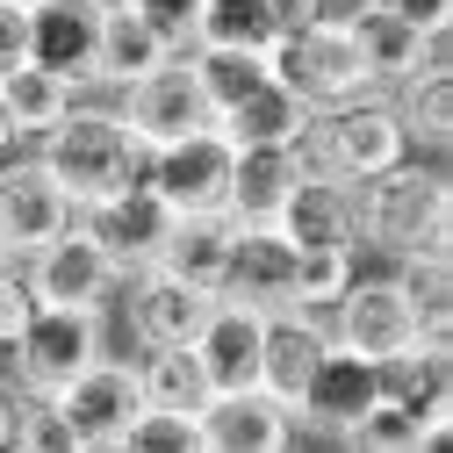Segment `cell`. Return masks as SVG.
I'll return each instance as SVG.
<instances>
[{
	"mask_svg": "<svg viewBox=\"0 0 453 453\" xmlns=\"http://www.w3.org/2000/svg\"><path fill=\"white\" fill-rule=\"evenodd\" d=\"M29 151L50 165V180L73 195V209H87V202H101V195L144 180V158H151L144 137L130 130V116H123L116 94H80L50 130L29 137Z\"/></svg>",
	"mask_w": 453,
	"mask_h": 453,
	"instance_id": "1",
	"label": "cell"
},
{
	"mask_svg": "<svg viewBox=\"0 0 453 453\" xmlns=\"http://www.w3.org/2000/svg\"><path fill=\"white\" fill-rule=\"evenodd\" d=\"M360 202V245L374 252H453V180L446 158H395L374 180L353 188Z\"/></svg>",
	"mask_w": 453,
	"mask_h": 453,
	"instance_id": "2",
	"label": "cell"
},
{
	"mask_svg": "<svg viewBox=\"0 0 453 453\" xmlns=\"http://www.w3.org/2000/svg\"><path fill=\"white\" fill-rule=\"evenodd\" d=\"M303 158L331 180H374L381 165L411 158V137H403V116H395V94H353L338 108H317L310 130H303Z\"/></svg>",
	"mask_w": 453,
	"mask_h": 453,
	"instance_id": "3",
	"label": "cell"
},
{
	"mask_svg": "<svg viewBox=\"0 0 453 453\" xmlns=\"http://www.w3.org/2000/svg\"><path fill=\"white\" fill-rule=\"evenodd\" d=\"M266 65H273V80L288 87V94L310 108V116H317V108L353 101V94H381V87L367 80V65H360L353 22H331V15L280 29V43L266 50Z\"/></svg>",
	"mask_w": 453,
	"mask_h": 453,
	"instance_id": "4",
	"label": "cell"
},
{
	"mask_svg": "<svg viewBox=\"0 0 453 453\" xmlns=\"http://www.w3.org/2000/svg\"><path fill=\"white\" fill-rule=\"evenodd\" d=\"M50 411L65 418L73 446L80 453H123V432L130 418L144 411V388H137V360H116V353H94L58 395H43Z\"/></svg>",
	"mask_w": 453,
	"mask_h": 453,
	"instance_id": "5",
	"label": "cell"
},
{
	"mask_svg": "<svg viewBox=\"0 0 453 453\" xmlns=\"http://www.w3.org/2000/svg\"><path fill=\"white\" fill-rule=\"evenodd\" d=\"M101 324H108V310H43L36 303V317L22 324V338L0 353L15 367V388L22 395H58L94 353H108Z\"/></svg>",
	"mask_w": 453,
	"mask_h": 453,
	"instance_id": "6",
	"label": "cell"
},
{
	"mask_svg": "<svg viewBox=\"0 0 453 453\" xmlns=\"http://www.w3.org/2000/svg\"><path fill=\"white\" fill-rule=\"evenodd\" d=\"M22 273H29V288H36L43 310H108L116 288H123L116 252H108L80 216L65 223L58 238H43V245L22 259Z\"/></svg>",
	"mask_w": 453,
	"mask_h": 453,
	"instance_id": "7",
	"label": "cell"
},
{
	"mask_svg": "<svg viewBox=\"0 0 453 453\" xmlns=\"http://www.w3.org/2000/svg\"><path fill=\"white\" fill-rule=\"evenodd\" d=\"M324 331H331V346H346L360 360H388V353H403V346L425 338L418 303L403 296V280H395V273H353L346 296L324 310Z\"/></svg>",
	"mask_w": 453,
	"mask_h": 453,
	"instance_id": "8",
	"label": "cell"
},
{
	"mask_svg": "<svg viewBox=\"0 0 453 453\" xmlns=\"http://www.w3.org/2000/svg\"><path fill=\"white\" fill-rule=\"evenodd\" d=\"M231 158H238V144L209 123V130H195V137L158 144V151L144 158V180L173 202L180 216H223V209H231Z\"/></svg>",
	"mask_w": 453,
	"mask_h": 453,
	"instance_id": "9",
	"label": "cell"
},
{
	"mask_svg": "<svg viewBox=\"0 0 453 453\" xmlns=\"http://www.w3.org/2000/svg\"><path fill=\"white\" fill-rule=\"evenodd\" d=\"M116 101H123L130 130L144 137V151L173 144V137H195V130L216 123V108H209V94H202V80H195V58H188V50H173L165 65H151L144 80H130Z\"/></svg>",
	"mask_w": 453,
	"mask_h": 453,
	"instance_id": "10",
	"label": "cell"
},
{
	"mask_svg": "<svg viewBox=\"0 0 453 453\" xmlns=\"http://www.w3.org/2000/svg\"><path fill=\"white\" fill-rule=\"evenodd\" d=\"M73 223V195L50 180V165L36 151L0 158V259H29L43 238H58Z\"/></svg>",
	"mask_w": 453,
	"mask_h": 453,
	"instance_id": "11",
	"label": "cell"
},
{
	"mask_svg": "<svg viewBox=\"0 0 453 453\" xmlns=\"http://www.w3.org/2000/svg\"><path fill=\"white\" fill-rule=\"evenodd\" d=\"M209 303H216L209 288H188V280L165 273V266H130L108 310L130 324L137 346H195V331H202Z\"/></svg>",
	"mask_w": 453,
	"mask_h": 453,
	"instance_id": "12",
	"label": "cell"
},
{
	"mask_svg": "<svg viewBox=\"0 0 453 453\" xmlns=\"http://www.w3.org/2000/svg\"><path fill=\"white\" fill-rule=\"evenodd\" d=\"M87 231L116 252V266L130 273V266H151L158 252H165V238H173V223H180V209L165 202L151 180H130V188H116V195H101V202H87V209H73Z\"/></svg>",
	"mask_w": 453,
	"mask_h": 453,
	"instance_id": "13",
	"label": "cell"
},
{
	"mask_svg": "<svg viewBox=\"0 0 453 453\" xmlns=\"http://www.w3.org/2000/svg\"><path fill=\"white\" fill-rule=\"evenodd\" d=\"M374 395H381L374 360H360L346 346H324V360L310 367V381L296 395V439H338V446H346L353 418L374 403Z\"/></svg>",
	"mask_w": 453,
	"mask_h": 453,
	"instance_id": "14",
	"label": "cell"
},
{
	"mask_svg": "<svg viewBox=\"0 0 453 453\" xmlns=\"http://www.w3.org/2000/svg\"><path fill=\"white\" fill-rule=\"evenodd\" d=\"M273 231L296 252H360V202H353L346 180H331V173L310 165L288 188V202L273 209Z\"/></svg>",
	"mask_w": 453,
	"mask_h": 453,
	"instance_id": "15",
	"label": "cell"
},
{
	"mask_svg": "<svg viewBox=\"0 0 453 453\" xmlns=\"http://www.w3.org/2000/svg\"><path fill=\"white\" fill-rule=\"evenodd\" d=\"M296 411L266 388H216L202 403V453H288Z\"/></svg>",
	"mask_w": 453,
	"mask_h": 453,
	"instance_id": "16",
	"label": "cell"
},
{
	"mask_svg": "<svg viewBox=\"0 0 453 453\" xmlns=\"http://www.w3.org/2000/svg\"><path fill=\"white\" fill-rule=\"evenodd\" d=\"M252 310H296V245L273 231V223H238L231 216V266H223V288Z\"/></svg>",
	"mask_w": 453,
	"mask_h": 453,
	"instance_id": "17",
	"label": "cell"
},
{
	"mask_svg": "<svg viewBox=\"0 0 453 453\" xmlns=\"http://www.w3.org/2000/svg\"><path fill=\"white\" fill-rule=\"evenodd\" d=\"M259 346H266V310L238 303V296H216L202 331H195V353L209 367L216 388H259Z\"/></svg>",
	"mask_w": 453,
	"mask_h": 453,
	"instance_id": "18",
	"label": "cell"
},
{
	"mask_svg": "<svg viewBox=\"0 0 453 453\" xmlns=\"http://www.w3.org/2000/svg\"><path fill=\"white\" fill-rule=\"evenodd\" d=\"M108 0H29V58L65 73L73 87L94 80V36Z\"/></svg>",
	"mask_w": 453,
	"mask_h": 453,
	"instance_id": "19",
	"label": "cell"
},
{
	"mask_svg": "<svg viewBox=\"0 0 453 453\" xmlns=\"http://www.w3.org/2000/svg\"><path fill=\"white\" fill-rule=\"evenodd\" d=\"M173 58V43H165L137 8H123V0H108L101 8V36H94V80L80 94H123L130 80H144L151 65Z\"/></svg>",
	"mask_w": 453,
	"mask_h": 453,
	"instance_id": "20",
	"label": "cell"
},
{
	"mask_svg": "<svg viewBox=\"0 0 453 453\" xmlns=\"http://www.w3.org/2000/svg\"><path fill=\"white\" fill-rule=\"evenodd\" d=\"M331 346V331L317 310H266V346H259V388L280 395V403L296 411V395L310 381V367L324 360Z\"/></svg>",
	"mask_w": 453,
	"mask_h": 453,
	"instance_id": "21",
	"label": "cell"
},
{
	"mask_svg": "<svg viewBox=\"0 0 453 453\" xmlns=\"http://www.w3.org/2000/svg\"><path fill=\"white\" fill-rule=\"evenodd\" d=\"M303 173H310L303 144H238V158H231V209H223V216L273 223V209L288 202V188Z\"/></svg>",
	"mask_w": 453,
	"mask_h": 453,
	"instance_id": "22",
	"label": "cell"
},
{
	"mask_svg": "<svg viewBox=\"0 0 453 453\" xmlns=\"http://www.w3.org/2000/svg\"><path fill=\"white\" fill-rule=\"evenodd\" d=\"M151 266H165V273H180L188 288L216 296L223 288V266H231V216H180Z\"/></svg>",
	"mask_w": 453,
	"mask_h": 453,
	"instance_id": "23",
	"label": "cell"
},
{
	"mask_svg": "<svg viewBox=\"0 0 453 453\" xmlns=\"http://www.w3.org/2000/svg\"><path fill=\"white\" fill-rule=\"evenodd\" d=\"M216 130L231 137V144H303L310 108H303L288 87H280V80H266V87H252L238 108H223Z\"/></svg>",
	"mask_w": 453,
	"mask_h": 453,
	"instance_id": "24",
	"label": "cell"
},
{
	"mask_svg": "<svg viewBox=\"0 0 453 453\" xmlns=\"http://www.w3.org/2000/svg\"><path fill=\"white\" fill-rule=\"evenodd\" d=\"M137 388H144V403H165V411H195L216 395L209 367L195 346H137Z\"/></svg>",
	"mask_w": 453,
	"mask_h": 453,
	"instance_id": "25",
	"label": "cell"
},
{
	"mask_svg": "<svg viewBox=\"0 0 453 453\" xmlns=\"http://www.w3.org/2000/svg\"><path fill=\"white\" fill-rule=\"evenodd\" d=\"M395 116L418 158H446L453 151V73H425L395 87Z\"/></svg>",
	"mask_w": 453,
	"mask_h": 453,
	"instance_id": "26",
	"label": "cell"
},
{
	"mask_svg": "<svg viewBox=\"0 0 453 453\" xmlns=\"http://www.w3.org/2000/svg\"><path fill=\"white\" fill-rule=\"evenodd\" d=\"M353 43H360V65L381 94H395L411 73H418V29L411 22H395L388 8H360L353 15Z\"/></svg>",
	"mask_w": 453,
	"mask_h": 453,
	"instance_id": "27",
	"label": "cell"
},
{
	"mask_svg": "<svg viewBox=\"0 0 453 453\" xmlns=\"http://www.w3.org/2000/svg\"><path fill=\"white\" fill-rule=\"evenodd\" d=\"M0 101L15 108V130H22V137H36V130H50V123H58L65 108L80 101V87H73L65 73H50V65L22 58L15 73H0Z\"/></svg>",
	"mask_w": 453,
	"mask_h": 453,
	"instance_id": "28",
	"label": "cell"
},
{
	"mask_svg": "<svg viewBox=\"0 0 453 453\" xmlns=\"http://www.w3.org/2000/svg\"><path fill=\"white\" fill-rule=\"evenodd\" d=\"M195 43H216V50H266L280 43V22L266 0H202V22H195ZM188 43V50H195Z\"/></svg>",
	"mask_w": 453,
	"mask_h": 453,
	"instance_id": "29",
	"label": "cell"
},
{
	"mask_svg": "<svg viewBox=\"0 0 453 453\" xmlns=\"http://www.w3.org/2000/svg\"><path fill=\"white\" fill-rule=\"evenodd\" d=\"M395 280L418 303L425 338H453V252H395Z\"/></svg>",
	"mask_w": 453,
	"mask_h": 453,
	"instance_id": "30",
	"label": "cell"
},
{
	"mask_svg": "<svg viewBox=\"0 0 453 453\" xmlns=\"http://www.w3.org/2000/svg\"><path fill=\"white\" fill-rule=\"evenodd\" d=\"M346 446L353 453H432V439L418 425V403H403V395H374V403L353 418Z\"/></svg>",
	"mask_w": 453,
	"mask_h": 453,
	"instance_id": "31",
	"label": "cell"
},
{
	"mask_svg": "<svg viewBox=\"0 0 453 453\" xmlns=\"http://www.w3.org/2000/svg\"><path fill=\"white\" fill-rule=\"evenodd\" d=\"M188 58H195V80H202V94H209L216 116H223V108H238L252 87L273 80V65L259 58V50H216V43H195Z\"/></svg>",
	"mask_w": 453,
	"mask_h": 453,
	"instance_id": "32",
	"label": "cell"
},
{
	"mask_svg": "<svg viewBox=\"0 0 453 453\" xmlns=\"http://www.w3.org/2000/svg\"><path fill=\"white\" fill-rule=\"evenodd\" d=\"M123 453H202V418L195 411H165V403H144L123 432Z\"/></svg>",
	"mask_w": 453,
	"mask_h": 453,
	"instance_id": "33",
	"label": "cell"
},
{
	"mask_svg": "<svg viewBox=\"0 0 453 453\" xmlns=\"http://www.w3.org/2000/svg\"><path fill=\"white\" fill-rule=\"evenodd\" d=\"M360 273V252H296V310H331L346 296V280Z\"/></svg>",
	"mask_w": 453,
	"mask_h": 453,
	"instance_id": "34",
	"label": "cell"
},
{
	"mask_svg": "<svg viewBox=\"0 0 453 453\" xmlns=\"http://www.w3.org/2000/svg\"><path fill=\"white\" fill-rule=\"evenodd\" d=\"M36 317V288H29V273L22 259H0V353L22 338V324Z\"/></svg>",
	"mask_w": 453,
	"mask_h": 453,
	"instance_id": "35",
	"label": "cell"
},
{
	"mask_svg": "<svg viewBox=\"0 0 453 453\" xmlns=\"http://www.w3.org/2000/svg\"><path fill=\"white\" fill-rule=\"evenodd\" d=\"M123 8H137L173 50H188L195 43V22H202V0H123Z\"/></svg>",
	"mask_w": 453,
	"mask_h": 453,
	"instance_id": "36",
	"label": "cell"
},
{
	"mask_svg": "<svg viewBox=\"0 0 453 453\" xmlns=\"http://www.w3.org/2000/svg\"><path fill=\"white\" fill-rule=\"evenodd\" d=\"M29 58V0H0V73Z\"/></svg>",
	"mask_w": 453,
	"mask_h": 453,
	"instance_id": "37",
	"label": "cell"
},
{
	"mask_svg": "<svg viewBox=\"0 0 453 453\" xmlns=\"http://www.w3.org/2000/svg\"><path fill=\"white\" fill-rule=\"evenodd\" d=\"M374 8H388L395 22H411V29H432V22H453V0H374Z\"/></svg>",
	"mask_w": 453,
	"mask_h": 453,
	"instance_id": "38",
	"label": "cell"
},
{
	"mask_svg": "<svg viewBox=\"0 0 453 453\" xmlns=\"http://www.w3.org/2000/svg\"><path fill=\"white\" fill-rule=\"evenodd\" d=\"M15 411H22V388H0V453H15Z\"/></svg>",
	"mask_w": 453,
	"mask_h": 453,
	"instance_id": "39",
	"label": "cell"
},
{
	"mask_svg": "<svg viewBox=\"0 0 453 453\" xmlns=\"http://www.w3.org/2000/svg\"><path fill=\"white\" fill-rule=\"evenodd\" d=\"M273 8V22L280 29H296V22H317V0H266Z\"/></svg>",
	"mask_w": 453,
	"mask_h": 453,
	"instance_id": "40",
	"label": "cell"
},
{
	"mask_svg": "<svg viewBox=\"0 0 453 453\" xmlns=\"http://www.w3.org/2000/svg\"><path fill=\"white\" fill-rule=\"evenodd\" d=\"M22 144H29V137L15 130V108H8V101H0V158H8V151H22Z\"/></svg>",
	"mask_w": 453,
	"mask_h": 453,
	"instance_id": "41",
	"label": "cell"
},
{
	"mask_svg": "<svg viewBox=\"0 0 453 453\" xmlns=\"http://www.w3.org/2000/svg\"><path fill=\"white\" fill-rule=\"evenodd\" d=\"M360 8H374V0H317V15H331V22H353Z\"/></svg>",
	"mask_w": 453,
	"mask_h": 453,
	"instance_id": "42",
	"label": "cell"
}]
</instances>
